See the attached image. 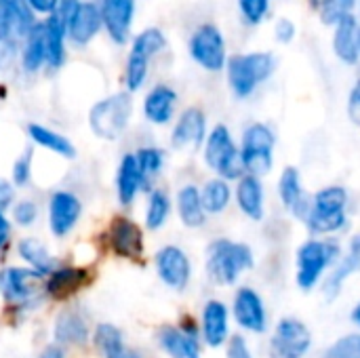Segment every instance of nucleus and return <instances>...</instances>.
<instances>
[{
	"label": "nucleus",
	"instance_id": "1",
	"mask_svg": "<svg viewBox=\"0 0 360 358\" xmlns=\"http://www.w3.org/2000/svg\"><path fill=\"white\" fill-rule=\"evenodd\" d=\"M276 70V57L268 51L238 53L228 57L226 72L230 89L236 97H249Z\"/></svg>",
	"mask_w": 360,
	"mask_h": 358
},
{
	"label": "nucleus",
	"instance_id": "2",
	"mask_svg": "<svg viewBox=\"0 0 360 358\" xmlns=\"http://www.w3.org/2000/svg\"><path fill=\"white\" fill-rule=\"evenodd\" d=\"M253 268V251L243 243L217 238L207 249V272L217 285H234L238 276Z\"/></svg>",
	"mask_w": 360,
	"mask_h": 358
},
{
	"label": "nucleus",
	"instance_id": "3",
	"mask_svg": "<svg viewBox=\"0 0 360 358\" xmlns=\"http://www.w3.org/2000/svg\"><path fill=\"white\" fill-rule=\"evenodd\" d=\"M133 116V97L129 91L114 93L101 101H97L89 112L91 131L101 139H118L129 127Z\"/></svg>",
	"mask_w": 360,
	"mask_h": 358
},
{
	"label": "nucleus",
	"instance_id": "4",
	"mask_svg": "<svg viewBox=\"0 0 360 358\" xmlns=\"http://www.w3.org/2000/svg\"><path fill=\"white\" fill-rule=\"evenodd\" d=\"M348 192L342 186H329L316 192L306 215L308 228L314 234H333L346 226Z\"/></svg>",
	"mask_w": 360,
	"mask_h": 358
},
{
	"label": "nucleus",
	"instance_id": "5",
	"mask_svg": "<svg viewBox=\"0 0 360 358\" xmlns=\"http://www.w3.org/2000/svg\"><path fill=\"white\" fill-rule=\"evenodd\" d=\"M205 160L219 179H240L245 173L240 150L236 148L226 124H217L205 139Z\"/></svg>",
	"mask_w": 360,
	"mask_h": 358
},
{
	"label": "nucleus",
	"instance_id": "6",
	"mask_svg": "<svg viewBox=\"0 0 360 358\" xmlns=\"http://www.w3.org/2000/svg\"><path fill=\"white\" fill-rule=\"evenodd\" d=\"M340 247L333 241H308L297 251V285L310 291L321 281L323 272L338 260Z\"/></svg>",
	"mask_w": 360,
	"mask_h": 358
},
{
	"label": "nucleus",
	"instance_id": "7",
	"mask_svg": "<svg viewBox=\"0 0 360 358\" xmlns=\"http://www.w3.org/2000/svg\"><path fill=\"white\" fill-rule=\"evenodd\" d=\"M276 137L268 124L255 122L251 124L243 135V148H240V160L245 171L249 175H264L272 169V150H274Z\"/></svg>",
	"mask_w": 360,
	"mask_h": 358
},
{
	"label": "nucleus",
	"instance_id": "8",
	"mask_svg": "<svg viewBox=\"0 0 360 358\" xmlns=\"http://www.w3.org/2000/svg\"><path fill=\"white\" fill-rule=\"evenodd\" d=\"M188 51L190 57L209 72H219L226 68V40L221 30L213 23H202L192 32L188 40Z\"/></svg>",
	"mask_w": 360,
	"mask_h": 358
},
{
	"label": "nucleus",
	"instance_id": "9",
	"mask_svg": "<svg viewBox=\"0 0 360 358\" xmlns=\"http://www.w3.org/2000/svg\"><path fill=\"white\" fill-rule=\"evenodd\" d=\"M44 287V276L32 268H4L0 270V295L6 304L27 306Z\"/></svg>",
	"mask_w": 360,
	"mask_h": 358
},
{
	"label": "nucleus",
	"instance_id": "10",
	"mask_svg": "<svg viewBox=\"0 0 360 358\" xmlns=\"http://www.w3.org/2000/svg\"><path fill=\"white\" fill-rule=\"evenodd\" d=\"M312 346L310 329L297 319H283L274 331L272 348L278 358H304Z\"/></svg>",
	"mask_w": 360,
	"mask_h": 358
},
{
	"label": "nucleus",
	"instance_id": "11",
	"mask_svg": "<svg viewBox=\"0 0 360 358\" xmlns=\"http://www.w3.org/2000/svg\"><path fill=\"white\" fill-rule=\"evenodd\" d=\"M101 25L116 44H124L131 38V25L135 19V0H101Z\"/></svg>",
	"mask_w": 360,
	"mask_h": 358
},
{
	"label": "nucleus",
	"instance_id": "12",
	"mask_svg": "<svg viewBox=\"0 0 360 358\" xmlns=\"http://www.w3.org/2000/svg\"><path fill=\"white\" fill-rule=\"evenodd\" d=\"M82 215V203L76 194L59 190L49 200V228L57 238L68 236Z\"/></svg>",
	"mask_w": 360,
	"mask_h": 358
},
{
	"label": "nucleus",
	"instance_id": "13",
	"mask_svg": "<svg viewBox=\"0 0 360 358\" xmlns=\"http://www.w3.org/2000/svg\"><path fill=\"white\" fill-rule=\"evenodd\" d=\"M156 272L167 287L175 291H184L190 283L192 266L188 255L179 247L169 245L156 253Z\"/></svg>",
	"mask_w": 360,
	"mask_h": 358
},
{
	"label": "nucleus",
	"instance_id": "14",
	"mask_svg": "<svg viewBox=\"0 0 360 358\" xmlns=\"http://www.w3.org/2000/svg\"><path fill=\"white\" fill-rule=\"evenodd\" d=\"M108 241L112 251L124 260H139L143 255V232L129 217H114L110 224Z\"/></svg>",
	"mask_w": 360,
	"mask_h": 358
},
{
	"label": "nucleus",
	"instance_id": "15",
	"mask_svg": "<svg viewBox=\"0 0 360 358\" xmlns=\"http://www.w3.org/2000/svg\"><path fill=\"white\" fill-rule=\"evenodd\" d=\"M188 325L171 327L165 325L158 331V344L171 358H200V344L198 333L190 325L192 321H186Z\"/></svg>",
	"mask_w": 360,
	"mask_h": 358
},
{
	"label": "nucleus",
	"instance_id": "16",
	"mask_svg": "<svg viewBox=\"0 0 360 358\" xmlns=\"http://www.w3.org/2000/svg\"><path fill=\"white\" fill-rule=\"evenodd\" d=\"M65 27H68V38L74 44H78V46L89 44L103 27L99 4H95L91 0H80L74 15L65 21Z\"/></svg>",
	"mask_w": 360,
	"mask_h": 358
},
{
	"label": "nucleus",
	"instance_id": "17",
	"mask_svg": "<svg viewBox=\"0 0 360 358\" xmlns=\"http://www.w3.org/2000/svg\"><path fill=\"white\" fill-rule=\"evenodd\" d=\"M234 317H236V323L243 329L253 331V333H264L266 327H268V317H266L264 302L249 287L238 289V293L234 298Z\"/></svg>",
	"mask_w": 360,
	"mask_h": 358
},
{
	"label": "nucleus",
	"instance_id": "18",
	"mask_svg": "<svg viewBox=\"0 0 360 358\" xmlns=\"http://www.w3.org/2000/svg\"><path fill=\"white\" fill-rule=\"evenodd\" d=\"M207 139V116L200 108H188L171 135V141L175 148L186 150V148H198Z\"/></svg>",
	"mask_w": 360,
	"mask_h": 358
},
{
	"label": "nucleus",
	"instance_id": "19",
	"mask_svg": "<svg viewBox=\"0 0 360 358\" xmlns=\"http://www.w3.org/2000/svg\"><path fill=\"white\" fill-rule=\"evenodd\" d=\"M89 283V270L86 268H74V266H61L55 268L49 276H44V291L53 300H65L80 291Z\"/></svg>",
	"mask_w": 360,
	"mask_h": 358
},
{
	"label": "nucleus",
	"instance_id": "20",
	"mask_svg": "<svg viewBox=\"0 0 360 358\" xmlns=\"http://www.w3.org/2000/svg\"><path fill=\"white\" fill-rule=\"evenodd\" d=\"M333 51L348 65H354L360 59V25L354 15H348L335 23Z\"/></svg>",
	"mask_w": 360,
	"mask_h": 358
},
{
	"label": "nucleus",
	"instance_id": "21",
	"mask_svg": "<svg viewBox=\"0 0 360 358\" xmlns=\"http://www.w3.org/2000/svg\"><path fill=\"white\" fill-rule=\"evenodd\" d=\"M42 34H44V51H46V65L57 70L65 63V40H68V27L65 21L59 15H51L42 21Z\"/></svg>",
	"mask_w": 360,
	"mask_h": 358
},
{
	"label": "nucleus",
	"instance_id": "22",
	"mask_svg": "<svg viewBox=\"0 0 360 358\" xmlns=\"http://www.w3.org/2000/svg\"><path fill=\"white\" fill-rule=\"evenodd\" d=\"M177 93L169 84H156L143 99V116L154 124H167L175 114Z\"/></svg>",
	"mask_w": 360,
	"mask_h": 358
},
{
	"label": "nucleus",
	"instance_id": "23",
	"mask_svg": "<svg viewBox=\"0 0 360 358\" xmlns=\"http://www.w3.org/2000/svg\"><path fill=\"white\" fill-rule=\"evenodd\" d=\"M141 186H146V179L141 175L135 154H124L116 173V194L120 205L129 207L137 198Z\"/></svg>",
	"mask_w": 360,
	"mask_h": 358
},
{
	"label": "nucleus",
	"instance_id": "24",
	"mask_svg": "<svg viewBox=\"0 0 360 358\" xmlns=\"http://www.w3.org/2000/svg\"><path fill=\"white\" fill-rule=\"evenodd\" d=\"M57 346H82L89 342V327L80 312L76 310H63L53 329Z\"/></svg>",
	"mask_w": 360,
	"mask_h": 358
},
{
	"label": "nucleus",
	"instance_id": "25",
	"mask_svg": "<svg viewBox=\"0 0 360 358\" xmlns=\"http://www.w3.org/2000/svg\"><path fill=\"white\" fill-rule=\"evenodd\" d=\"M278 192L281 198L285 203V207L300 217H306L310 211V198L306 196L304 188H302V177L300 171L293 167H287L281 175V184H278Z\"/></svg>",
	"mask_w": 360,
	"mask_h": 358
},
{
	"label": "nucleus",
	"instance_id": "26",
	"mask_svg": "<svg viewBox=\"0 0 360 358\" xmlns=\"http://www.w3.org/2000/svg\"><path fill=\"white\" fill-rule=\"evenodd\" d=\"M202 338L211 348L221 346L228 340V308L211 300L202 310Z\"/></svg>",
	"mask_w": 360,
	"mask_h": 358
},
{
	"label": "nucleus",
	"instance_id": "27",
	"mask_svg": "<svg viewBox=\"0 0 360 358\" xmlns=\"http://www.w3.org/2000/svg\"><path fill=\"white\" fill-rule=\"evenodd\" d=\"M236 200L240 211L251 219L264 217V188L255 175H243L236 188Z\"/></svg>",
	"mask_w": 360,
	"mask_h": 358
},
{
	"label": "nucleus",
	"instance_id": "28",
	"mask_svg": "<svg viewBox=\"0 0 360 358\" xmlns=\"http://www.w3.org/2000/svg\"><path fill=\"white\" fill-rule=\"evenodd\" d=\"M360 270V234L359 236H354L352 238V243H350V253L346 255V260L329 274V279H327V283H325V295L329 298V300H335L338 295H340V291H342V287H344V283L354 274V272H359Z\"/></svg>",
	"mask_w": 360,
	"mask_h": 358
},
{
	"label": "nucleus",
	"instance_id": "29",
	"mask_svg": "<svg viewBox=\"0 0 360 358\" xmlns=\"http://www.w3.org/2000/svg\"><path fill=\"white\" fill-rule=\"evenodd\" d=\"M44 63H46V51H44V34H42V21H40L23 38V46H21V68L27 74H34Z\"/></svg>",
	"mask_w": 360,
	"mask_h": 358
},
{
	"label": "nucleus",
	"instance_id": "30",
	"mask_svg": "<svg viewBox=\"0 0 360 358\" xmlns=\"http://www.w3.org/2000/svg\"><path fill=\"white\" fill-rule=\"evenodd\" d=\"M179 219L188 228H200L205 224V209L200 200V190L196 186H184L177 194Z\"/></svg>",
	"mask_w": 360,
	"mask_h": 358
},
{
	"label": "nucleus",
	"instance_id": "31",
	"mask_svg": "<svg viewBox=\"0 0 360 358\" xmlns=\"http://www.w3.org/2000/svg\"><path fill=\"white\" fill-rule=\"evenodd\" d=\"M27 135H30V139L34 143H38V146H42V148H46V150L63 156V158H76L74 143L68 137H63L61 133H57V131H53L49 127L32 122V124H27Z\"/></svg>",
	"mask_w": 360,
	"mask_h": 358
},
{
	"label": "nucleus",
	"instance_id": "32",
	"mask_svg": "<svg viewBox=\"0 0 360 358\" xmlns=\"http://www.w3.org/2000/svg\"><path fill=\"white\" fill-rule=\"evenodd\" d=\"M17 251H19L21 260L32 270L40 272L42 276H49L55 270V262H53V257L49 255L46 247L40 241H36V238H23V241H19Z\"/></svg>",
	"mask_w": 360,
	"mask_h": 358
},
{
	"label": "nucleus",
	"instance_id": "33",
	"mask_svg": "<svg viewBox=\"0 0 360 358\" xmlns=\"http://www.w3.org/2000/svg\"><path fill=\"white\" fill-rule=\"evenodd\" d=\"M230 186L226 179H211L200 190V200L205 213H221L230 205Z\"/></svg>",
	"mask_w": 360,
	"mask_h": 358
},
{
	"label": "nucleus",
	"instance_id": "34",
	"mask_svg": "<svg viewBox=\"0 0 360 358\" xmlns=\"http://www.w3.org/2000/svg\"><path fill=\"white\" fill-rule=\"evenodd\" d=\"M165 46H167V36H165V32L158 30V27H146V30H141V32L133 38L131 53H133V55H139V57H146V59H152V57L158 55Z\"/></svg>",
	"mask_w": 360,
	"mask_h": 358
},
{
	"label": "nucleus",
	"instance_id": "35",
	"mask_svg": "<svg viewBox=\"0 0 360 358\" xmlns=\"http://www.w3.org/2000/svg\"><path fill=\"white\" fill-rule=\"evenodd\" d=\"M93 342H95L97 350L103 354V358L118 357V354L124 350L120 329H118V327H114V325H110V323H101V325H97V327H95Z\"/></svg>",
	"mask_w": 360,
	"mask_h": 358
},
{
	"label": "nucleus",
	"instance_id": "36",
	"mask_svg": "<svg viewBox=\"0 0 360 358\" xmlns=\"http://www.w3.org/2000/svg\"><path fill=\"white\" fill-rule=\"evenodd\" d=\"M171 213V200L169 194L162 190H152L148 198V209H146V226L150 230H160Z\"/></svg>",
	"mask_w": 360,
	"mask_h": 358
},
{
	"label": "nucleus",
	"instance_id": "37",
	"mask_svg": "<svg viewBox=\"0 0 360 358\" xmlns=\"http://www.w3.org/2000/svg\"><path fill=\"white\" fill-rule=\"evenodd\" d=\"M148 68H150V59L129 53L127 70H124V82H127L129 93H135L143 87V82L148 78Z\"/></svg>",
	"mask_w": 360,
	"mask_h": 358
},
{
	"label": "nucleus",
	"instance_id": "38",
	"mask_svg": "<svg viewBox=\"0 0 360 358\" xmlns=\"http://www.w3.org/2000/svg\"><path fill=\"white\" fill-rule=\"evenodd\" d=\"M135 158H137V165L141 169V175H143L146 184H148V179L156 177L160 173L162 165H165V152L160 148H152V146L137 150Z\"/></svg>",
	"mask_w": 360,
	"mask_h": 358
},
{
	"label": "nucleus",
	"instance_id": "39",
	"mask_svg": "<svg viewBox=\"0 0 360 358\" xmlns=\"http://www.w3.org/2000/svg\"><path fill=\"white\" fill-rule=\"evenodd\" d=\"M354 2H356V0H321V4H319V13H321L323 23H327V25H335L340 19H344V17L352 15Z\"/></svg>",
	"mask_w": 360,
	"mask_h": 358
},
{
	"label": "nucleus",
	"instance_id": "40",
	"mask_svg": "<svg viewBox=\"0 0 360 358\" xmlns=\"http://www.w3.org/2000/svg\"><path fill=\"white\" fill-rule=\"evenodd\" d=\"M238 8H240V15L247 23L257 25L266 19L268 8H270V0H238Z\"/></svg>",
	"mask_w": 360,
	"mask_h": 358
},
{
	"label": "nucleus",
	"instance_id": "41",
	"mask_svg": "<svg viewBox=\"0 0 360 358\" xmlns=\"http://www.w3.org/2000/svg\"><path fill=\"white\" fill-rule=\"evenodd\" d=\"M32 158H34V152L32 148L23 150V154L15 160L13 165V171H11V179H13V186L21 188L30 181L32 177Z\"/></svg>",
	"mask_w": 360,
	"mask_h": 358
},
{
	"label": "nucleus",
	"instance_id": "42",
	"mask_svg": "<svg viewBox=\"0 0 360 358\" xmlns=\"http://www.w3.org/2000/svg\"><path fill=\"white\" fill-rule=\"evenodd\" d=\"M36 217H38V207H36V203H32V200H19V203L13 207V219H15L19 226H23V228L32 226V224L36 222Z\"/></svg>",
	"mask_w": 360,
	"mask_h": 358
},
{
	"label": "nucleus",
	"instance_id": "43",
	"mask_svg": "<svg viewBox=\"0 0 360 358\" xmlns=\"http://www.w3.org/2000/svg\"><path fill=\"white\" fill-rule=\"evenodd\" d=\"M359 340L360 338H344V340H340L327 352V358H359Z\"/></svg>",
	"mask_w": 360,
	"mask_h": 358
},
{
	"label": "nucleus",
	"instance_id": "44",
	"mask_svg": "<svg viewBox=\"0 0 360 358\" xmlns=\"http://www.w3.org/2000/svg\"><path fill=\"white\" fill-rule=\"evenodd\" d=\"M19 40L15 38H0V70H8L15 59H17V51H19Z\"/></svg>",
	"mask_w": 360,
	"mask_h": 358
},
{
	"label": "nucleus",
	"instance_id": "45",
	"mask_svg": "<svg viewBox=\"0 0 360 358\" xmlns=\"http://www.w3.org/2000/svg\"><path fill=\"white\" fill-rule=\"evenodd\" d=\"M274 36H276L278 42L289 44V42L295 38V23H293L289 17H281V19L276 21V27H274Z\"/></svg>",
	"mask_w": 360,
	"mask_h": 358
},
{
	"label": "nucleus",
	"instance_id": "46",
	"mask_svg": "<svg viewBox=\"0 0 360 358\" xmlns=\"http://www.w3.org/2000/svg\"><path fill=\"white\" fill-rule=\"evenodd\" d=\"M30 11L32 13H38V15H44V17H51L57 13V6H59V0H25Z\"/></svg>",
	"mask_w": 360,
	"mask_h": 358
},
{
	"label": "nucleus",
	"instance_id": "47",
	"mask_svg": "<svg viewBox=\"0 0 360 358\" xmlns=\"http://www.w3.org/2000/svg\"><path fill=\"white\" fill-rule=\"evenodd\" d=\"M228 358H253L251 357L249 346H247V342L240 335H234L228 342Z\"/></svg>",
	"mask_w": 360,
	"mask_h": 358
},
{
	"label": "nucleus",
	"instance_id": "48",
	"mask_svg": "<svg viewBox=\"0 0 360 358\" xmlns=\"http://www.w3.org/2000/svg\"><path fill=\"white\" fill-rule=\"evenodd\" d=\"M348 116L354 124L360 127V80L352 87L350 99H348Z\"/></svg>",
	"mask_w": 360,
	"mask_h": 358
},
{
	"label": "nucleus",
	"instance_id": "49",
	"mask_svg": "<svg viewBox=\"0 0 360 358\" xmlns=\"http://www.w3.org/2000/svg\"><path fill=\"white\" fill-rule=\"evenodd\" d=\"M15 200V188H13V181H6L0 177V211L8 209Z\"/></svg>",
	"mask_w": 360,
	"mask_h": 358
},
{
	"label": "nucleus",
	"instance_id": "50",
	"mask_svg": "<svg viewBox=\"0 0 360 358\" xmlns=\"http://www.w3.org/2000/svg\"><path fill=\"white\" fill-rule=\"evenodd\" d=\"M78 4H80V0H59V6H57L55 15H59L63 21H68L74 15V11L78 8Z\"/></svg>",
	"mask_w": 360,
	"mask_h": 358
},
{
	"label": "nucleus",
	"instance_id": "51",
	"mask_svg": "<svg viewBox=\"0 0 360 358\" xmlns=\"http://www.w3.org/2000/svg\"><path fill=\"white\" fill-rule=\"evenodd\" d=\"M8 236H11V224H8L4 211H0V249L8 243Z\"/></svg>",
	"mask_w": 360,
	"mask_h": 358
},
{
	"label": "nucleus",
	"instance_id": "52",
	"mask_svg": "<svg viewBox=\"0 0 360 358\" xmlns=\"http://www.w3.org/2000/svg\"><path fill=\"white\" fill-rule=\"evenodd\" d=\"M40 358H65V354H63V348L61 346H46L42 350Z\"/></svg>",
	"mask_w": 360,
	"mask_h": 358
},
{
	"label": "nucleus",
	"instance_id": "53",
	"mask_svg": "<svg viewBox=\"0 0 360 358\" xmlns=\"http://www.w3.org/2000/svg\"><path fill=\"white\" fill-rule=\"evenodd\" d=\"M114 358H139V357H137V354H135L133 350H129V348H124V350H122V352H120L118 357H114Z\"/></svg>",
	"mask_w": 360,
	"mask_h": 358
},
{
	"label": "nucleus",
	"instance_id": "54",
	"mask_svg": "<svg viewBox=\"0 0 360 358\" xmlns=\"http://www.w3.org/2000/svg\"><path fill=\"white\" fill-rule=\"evenodd\" d=\"M352 319H354V323L360 327V304L356 306V310H354V314H352Z\"/></svg>",
	"mask_w": 360,
	"mask_h": 358
},
{
	"label": "nucleus",
	"instance_id": "55",
	"mask_svg": "<svg viewBox=\"0 0 360 358\" xmlns=\"http://www.w3.org/2000/svg\"><path fill=\"white\" fill-rule=\"evenodd\" d=\"M359 354H360V340H359Z\"/></svg>",
	"mask_w": 360,
	"mask_h": 358
},
{
	"label": "nucleus",
	"instance_id": "56",
	"mask_svg": "<svg viewBox=\"0 0 360 358\" xmlns=\"http://www.w3.org/2000/svg\"><path fill=\"white\" fill-rule=\"evenodd\" d=\"M359 358H360V357H359Z\"/></svg>",
	"mask_w": 360,
	"mask_h": 358
}]
</instances>
